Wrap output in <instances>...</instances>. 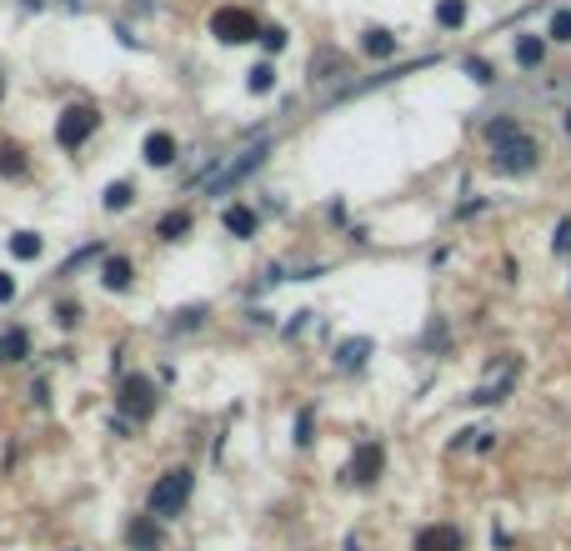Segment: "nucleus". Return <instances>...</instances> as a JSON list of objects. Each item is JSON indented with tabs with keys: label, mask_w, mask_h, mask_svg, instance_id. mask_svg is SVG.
<instances>
[{
	"label": "nucleus",
	"mask_w": 571,
	"mask_h": 551,
	"mask_svg": "<svg viewBox=\"0 0 571 551\" xmlns=\"http://www.w3.org/2000/svg\"><path fill=\"white\" fill-rule=\"evenodd\" d=\"M0 96H5V76H0Z\"/></svg>",
	"instance_id": "32"
},
{
	"label": "nucleus",
	"mask_w": 571,
	"mask_h": 551,
	"mask_svg": "<svg viewBox=\"0 0 571 551\" xmlns=\"http://www.w3.org/2000/svg\"><path fill=\"white\" fill-rule=\"evenodd\" d=\"M130 195H136V191H130V181L106 185V211H126V205H130Z\"/></svg>",
	"instance_id": "22"
},
{
	"label": "nucleus",
	"mask_w": 571,
	"mask_h": 551,
	"mask_svg": "<svg viewBox=\"0 0 571 551\" xmlns=\"http://www.w3.org/2000/svg\"><path fill=\"white\" fill-rule=\"evenodd\" d=\"M361 51H366L371 61H386V55H396V35L381 31V25H371V31L361 35Z\"/></svg>",
	"instance_id": "12"
},
{
	"label": "nucleus",
	"mask_w": 571,
	"mask_h": 551,
	"mask_svg": "<svg viewBox=\"0 0 571 551\" xmlns=\"http://www.w3.org/2000/svg\"><path fill=\"white\" fill-rule=\"evenodd\" d=\"M541 55H547V45H541V41H531V35H527V41H517V61L527 65V71H537Z\"/></svg>",
	"instance_id": "21"
},
{
	"label": "nucleus",
	"mask_w": 571,
	"mask_h": 551,
	"mask_svg": "<svg viewBox=\"0 0 571 551\" xmlns=\"http://www.w3.org/2000/svg\"><path fill=\"white\" fill-rule=\"evenodd\" d=\"M191 491H195V476L186 471V466H176V471L156 476V487H151V517H156V521L181 517L186 501H191Z\"/></svg>",
	"instance_id": "2"
},
{
	"label": "nucleus",
	"mask_w": 571,
	"mask_h": 551,
	"mask_svg": "<svg viewBox=\"0 0 571 551\" xmlns=\"http://www.w3.org/2000/svg\"><path fill=\"white\" fill-rule=\"evenodd\" d=\"M296 442H311V411H301V422H296Z\"/></svg>",
	"instance_id": "28"
},
{
	"label": "nucleus",
	"mask_w": 571,
	"mask_h": 551,
	"mask_svg": "<svg viewBox=\"0 0 571 551\" xmlns=\"http://www.w3.org/2000/svg\"><path fill=\"white\" fill-rule=\"evenodd\" d=\"M336 76H346V55H336V51H316V61H311V81H336Z\"/></svg>",
	"instance_id": "15"
},
{
	"label": "nucleus",
	"mask_w": 571,
	"mask_h": 551,
	"mask_svg": "<svg viewBox=\"0 0 571 551\" xmlns=\"http://www.w3.org/2000/svg\"><path fill=\"white\" fill-rule=\"evenodd\" d=\"M25 171H31V166H25V151H21V146H11V141H5V146H0V176L21 181Z\"/></svg>",
	"instance_id": "17"
},
{
	"label": "nucleus",
	"mask_w": 571,
	"mask_h": 551,
	"mask_svg": "<svg viewBox=\"0 0 571 551\" xmlns=\"http://www.w3.org/2000/svg\"><path fill=\"white\" fill-rule=\"evenodd\" d=\"M486 141H491V166L501 176H527V171H537V166H541L537 136H527L511 116L491 120V126H486Z\"/></svg>",
	"instance_id": "1"
},
{
	"label": "nucleus",
	"mask_w": 571,
	"mask_h": 551,
	"mask_svg": "<svg viewBox=\"0 0 571 551\" xmlns=\"http://www.w3.org/2000/svg\"><path fill=\"white\" fill-rule=\"evenodd\" d=\"M221 221H226V231L231 236H241V241L256 236V211H251V205H226V216Z\"/></svg>",
	"instance_id": "13"
},
{
	"label": "nucleus",
	"mask_w": 571,
	"mask_h": 551,
	"mask_svg": "<svg viewBox=\"0 0 571 551\" xmlns=\"http://www.w3.org/2000/svg\"><path fill=\"white\" fill-rule=\"evenodd\" d=\"M462 21H466V0H442V5H436V25H442V31H456Z\"/></svg>",
	"instance_id": "20"
},
{
	"label": "nucleus",
	"mask_w": 571,
	"mask_h": 551,
	"mask_svg": "<svg viewBox=\"0 0 571 551\" xmlns=\"http://www.w3.org/2000/svg\"><path fill=\"white\" fill-rule=\"evenodd\" d=\"M261 45H266V51H281V45H286V31H281V25H266V31H261Z\"/></svg>",
	"instance_id": "25"
},
{
	"label": "nucleus",
	"mask_w": 571,
	"mask_h": 551,
	"mask_svg": "<svg viewBox=\"0 0 571 551\" xmlns=\"http://www.w3.org/2000/svg\"><path fill=\"white\" fill-rule=\"evenodd\" d=\"M366 356H371V341H366V336H356V341L336 347V366H341V371H356V366H361Z\"/></svg>",
	"instance_id": "16"
},
{
	"label": "nucleus",
	"mask_w": 571,
	"mask_h": 551,
	"mask_svg": "<svg viewBox=\"0 0 571 551\" xmlns=\"http://www.w3.org/2000/svg\"><path fill=\"white\" fill-rule=\"evenodd\" d=\"M41 246H45V241L35 236V231H15V236H11V256L15 261H35V256H41Z\"/></svg>",
	"instance_id": "19"
},
{
	"label": "nucleus",
	"mask_w": 571,
	"mask_h": 551,
	"mask_svg": "<svg viewBox=\"0 0 571 551\" xmlns=\"http://www.w3.org/2000/svg\"><path fill=\"white\" fill-rule=\"evenodd\" d=\"M381 471H386V446L381 442H361L351 456V481L356 487H371V481H381Z\"/></svg>",
	"instance_id": "6"
},
{
	"label": "nucleus",
	"mask_w": 571,
	"mask_h": 551,
	"mask_svg": "<svg viewBox=\"0 0 571 551\" xmlns=\"http://www.w3.org/2000/svg\"><path fill=\"white\" fill-rule=\"evenodd\" d=\"M5 301H15V276H5V271H0V306Z\"/></svg>",
	"instance_id": "27"
},
{
	"label": "nucleus",
	"mask_w": 571,
	"mask_h": 551,
	"mask_svg": "<svg viewBox=\"0 0 571 551\" xmlns=\"http://www.w3.org/2000/svg\"><path fill=\"white\" fill-rule=\"evenodd\" d=\"M251 90H256V96H266L271 86H276V71H271V65H256V71H251V81H246Z\"/></svg>",
	"instance_id": "23"
},
{
	"label": "nucleus",
	"mask_w": 571,
	"mask_h": 551,
	"mask_svg": "<svg viewBox=\"0 0 571 551\" xmlns=\"http://www.w3.org/2000/svg\"><path fill=\"white\" fill-rule=\"evenodd\" d=\"M116 406L126 411L130 422H146V416L156 411V381L151 376H126V381H120Z\"/></svg>",
	"instance_id": "5"
},
{
	"label": "nucleus",
	"mask_w": 571,
	"mask_h": 551,
	"mask_svg": "<svg viewBox=\"0 0 571 551\" xmlns=\"http://www.w3.org/2000/svg\"><path fill=\"white\" fill-rule=\"evenodd\" d=\"M31 356V336L21 331V326H11V331H0V366H11V361Z\"/></svg>",
	"instance_id": "10"
},
{
	"label": "nucleus",
	"mask_w": 571,
	"mask_h": 551,
	"mask_svg": "<svg viewBox=\"0 0 571 551\" xmlns=\"http://www.w3.org/2000/svg\"><path fill=\"white\" fill-rule=\"evenodd\" d=\"M161 521L146 511V517H130V527H126V546L130 551H161Z\"/></svg>",
	"instance_id": "9"
},
{
	"label": "nucleus",
	"mask_w": 571,
	"mask_h": 551,
	"mask_svg": "<svg viewBox=\"0 0 571 551\" xmlns=\"http://www.w3.org/2000/svg\"><path fill=\"white\" fill-rule=\"evenodd\" d=\"M566 136H571V110H566Z\"/></svg>",
	"instance_id": "31"
},
{
	"label": "nucleus",
	"mask_w": 571,
	"mask_h": 551,
	"mask_svg": "<svg viewBox=\"0 0 571 551\" xmlns=\"http://www.w3.org/2000/svg\"><path fill=\"white\" fill-rule=\"evenodd\" d=\"M76 316H81V306H61V311H55V321H61V326H76Z\"/></svg>",
	"instance_id": "29"
},
{
	"label": "nucleus",
	"mask_w": 571,
	"mask_h": 551,
	"mask_svg": "<svg viewBox=\"0 0 571 551\" xmlns=\"http://www.w3.org/2000/svg\"><path fill=\"white\" fill-rule=\"evenodd\" d=\"M186 231H191V211H171V216H161L156 236H161V241H181Z\"/></svg>",
	"instance_id": "18"
},
{
	"label": "nucleus",
	"mask_w": 571,
	"mask_h": 551,
	"mask_svg": "<svg viewBox=\"0 0 571 551\" xmlns=\"http://www.w3.org/2000/svg\"><path fill=\"white\" fill-rule=\"evenodd\" d=\"M96 126H100L96 106H86V100H71V106L55 116V146H61V151H81V146L96 136Z\"/></svg>",
	"instance_id": "3"
},
{
	"label": "nucleus",
	"mask_w": 571,
	"mask_h": 551,
	"mask_svg": "<svg viewBox=\"0 0 571 551\" xmlns=\"http://www.w3.org/2000/svg\"><path fill=\"white\" fill-rule=\"evenodd\" d=\"M411 551H466V537H462V527H452V521H432V527L416 531V546Z\"/></svg>",
	"instance_id": "8"
},
{
	"label": "nucleus",
	"mask_w": 571,
	"mask_h": 551,
	"mask_svg": "<svg viewBox=\"0 0 571 551\" xmlns=\"http://www.w3.org/2000/svg\"><path fill=\"white\" fill-rule=\"evenodd\" d=\"M100 281H106V291H126V286H130V261L126 256H106Z\"/></svg>",
	"instance_id": "14"
},
{
	"label": "nucleus",
	"mask_w": 571,
	"mask_h": 551,
	"mask_svg": "<svg viewBox=\"0 0 571 551\" xmlns=\"http://www.w3.org/2000/svg\"><path fill=\"white\" fill-rule=\"evenodd\" d=\"M266 156H271V141H256V146H251V151H241V161H231L226 171H221L216 181H211V195H221V191H231V185H236V181H246V176L256 171L261 161H266Z\"/></svg>",
	"instance_id": "7"
},
{
	"label": "nucleus",
	"mask_w": 571,
	"mask_h": 551,
	"mask_svg": "<svg viewBox=\"0 0 571 551\" xmlns=\"http://www.w3.org/2000/svg\"><path fill=\"white\" fill-rule=\"evenodd\" d=\"M211 35L226 41V45H246V41H256L261 35V25H256V15L241 11V5H221V11L211 15Z\"/></svg>",
	"instance_id": "4"
},
{
	"label": "nucleus",
	"mask_w": 571,
	"mask_h": 551,
	"mask_svg": "<svg viewBox=\"0 0 571 551\" xmlns=\"http://www.w3.org/2000/svg\"><path fill=\"white\" fill-rule=\"evenodd\" d=\"M466 71H471V76L481 81V86H486V81H491V65H486V61H476V55H471V61H466Z\"/></svg>",
	"instance_id": "26"
},
{
	"label": "nucleus",
	"mask_w": 571,
	"mask_h": 551,
	"mask_svg": "<svg viewBox=\"0 0 571 551\" xmlns=\"http://www.w3.org/2000/svg\"><path fill=\"white\" fill-rule=\"evenodd\" d=\"M557 251H571V221H561V231H557Z\"/></svg>",
	"instance_id": "30"
},
{
	"label": "nucleus",
	"mask_w": 571,
	"mask_h": 551,
	"mask_svg": "<svg viewBox=\"0 0 571 551\" xmlns=\"http://www.w3.org/2000/svg\"><path fill=\"white\" fill-rule=\"evenodd\" d=\"M551 41H571V11H557V15H551Z\"/></svg>",
	"instance_id": "24"
},
{
	"label": "nucleus",
	"mask_w": 571,
	"mask_h": 551,
	"mask_svg": "<svg viewBox=\"0 0 571 551\" xmlns=\"http://www.w3.org/2000/svg\"><path fill=\"white\" fill-rule=\"evenodd\" d=\"M140 151H146V161H151V166H171V161H176V136H166V130H151Z\"/></svg>",
	"instance_id": "11"
}]
</instances>
